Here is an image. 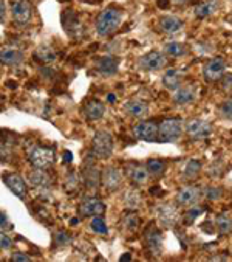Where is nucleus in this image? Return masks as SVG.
I'll return each instance as SVG.
<instances>
[{
    "label": "nucleus",
    "instance_id": "obj_1",
    "mask_svg": "<svg viewBox=\"0 0 232 262\" xmlns=\"http://www.w3.org/2000/svg\"><path fill=\"white\" fill-rule=\"evenodd\" d=\"M121 22H123V13L118 8H105L96 17L95 28L99 36L107 37V36H111L121 27Z\"/></svg>",
    "mask_w": 232,
    "mask_h": 262
},
{
    "label": "nucleus",
    "instance_id": "obj_2",
    "mask_svg": "<svg viewBox=\"0 0 232 262\" xmlns=\"http://www.w3.org/2000/svg\"><path fill=\"white\" fill-rule=\"evenodd\" d=\"M158 126V143H175L184 130L181 118H166Z\"/></svg>",
    "mask_w": 232,
    "mask_h": 262
},
{
    "label": "nucleus",
    "instance_id": "obj_3",
    "mask_svg": "<svg viewBox=\"0 0 232 262\" xmlns=\"http://www.w3.org/2000/svg\"><path fill=\"white\" fill-rule=\"evenodd\" d=\"M93 155L99 160H107L113 154V137L107 130H98L91 140Z\"/></svg>",
    "mask_w": 232,
    "mask_h": 262
},
{
    "label": "nucleus",
    "instance_id": "obj_4",
    "mask_svg": "<svg viewBox=\"0 0 232 262\" xmlns=\"http://www.w3.org/2000/svg\"><path fill=\"white\" fill-rule=\"evenodd\" d=\"M56 160V154L51 147L36 146L28 152V162L33 168L37 169H48L53 166Z\"/></svg>",
    "mask_w": 232,
    "mask_h": 262
},
{
    "label": "nucleus",
    "instance_id": "obj_5",
    "mask_svg": "<svg viewBox=\"0 0 232 262\" xmlns=\"http://www.w3.org/2000/svg\"><path fill=\"white\" fill-rule=\"evenodd\" d=\"M107 211L105 203L98 197H84L78 205L79 217H93V216H104Z\"/></svg>",
    "mask_w": 232,
    "mask_h": 262
},
{
    "label": "nucleus",
    "instance_id": "obj_6",
    "mask_svg": "<svg viewBox=\"0 0 232 262\" xmlns=\"http://www.w3.org/2000/svg\"><path fill=\"white\" fill-rule=\"evenodd\" d=\"M11 17L19 25H27L33 17V4L30 0H13Z\"/></svg>",
    "mask_w": 232,
    "mask_h": 262
},
{
    "label": "nucleus",
    "instance_id": "obj_7",
    "mask_svg": "<svg viewBox=\"0 0 232 262\" xmlns=\"http://www.w3.org/2000/svg\"><path fill=\"white\" fill-rule=\"evenodd\" d=\"M101 177H102V172H99V169L96 168L95 162L90 160V157L85 159V163H84V168H82V182L85 185L87 189H98L101 183Z\"/></svg>",
    "mask_w": 232,
    "mask_h": 262
},
{
    "label": "nucleus",
    "instance_id": "obj_8",
    "mask_svg": "<svg viewBox=\"0 0 232 262\" xmlns=\"http://www.w3.org/2000/svg\"><path fill=\"white\" fill-rule=\"evenodd\" d=\"M166 62L167 59L163 53H159V51H149L143 58H140L138 66L141 70L146 72H158L166 66Z\"/></svg>",
    "mask_w": 232,
    "mask_h": 262
},
{
    "label": "nucleus",
    "instance_id": "obj_9",
    "mask_svg": "<svg viewBox=\"0 0 232 262\" xmlns=\"http://www.w3.org/2000/svg\"><path fill=\"white\" fill-rule=\"evenodd\" d=\"M61 22H62L65 33L70 34L72 37H79L84 33V27L81 24V19H79L78 13H75L73 10H65L62 13Z\"/></svg>",
    "mask_w": 232,
    "mask_h": 262
},
{
    "label": "nucleus",
    "instance_id": "obj_10",
    "mask_svg": "<svg viewBox=\"0 0 232 262\" xmlns=\"http://www.w3.org/2000/svg\"><path fill=\"white\" fill-rule=\"evenodd\" d=\"M158 130L159 126L153 121H140L133 127V134L138 140L147 141V143H158Z\"/></svg>",
    "mask_w": 232,
    "mask_h": 262
},
{
    "label": "nucleus",
    "instance_id": "obj_11",
    "mask_svg": "<svg viewBox=\"0 0 232 262\" xmlns=\"http://www.w3.org/2000/svg\"><path fill=\"white\" fill-rule=\"evenodd\" d=\"M101 183L102 186L110 191V192H114L118 191L123 185V172L114 168V166H108L102 171V177H101Z\"/></svg>",
    "mask_w": 232,
    "mask_h": 262
},
{
    "label": "nucleus",
    "instance_id": "obj_12",
    "mask_svg": "<svg viewBox=\"0 0 232 262\" xmlns=\"http://www.w3.org/2000/svg\"><path fill=\"white\" fill-rule=\"evenodd\" d=\"M186 134L189 135V138L192 140H204L212 134V124L203 120H192L186 124L184 127Z\"/></svg>",
    "mask_w": 232,
    "mask_h": 262
},
{
    "label": "nucleus",
    "instance_id": "obj_13",
    "mask_svg": "<svg viewBox=\"0 0 232 262\" xmlns=\"http://www.w3.org/2000/svg\"><path fill=\"white\" fill-rule=\"evenodd\" d=\"M224 70H226V61L223 58H214L204 66L203 76L207 82H217L224 75Z\"/></svg>",
    "mask_w": 232,
    "mask_h": 262
},
{
    "label": "nucleus",
    "instance_id": "obj_14",
    "mask_svg": "<svg viewBox=\"0 0 232 262\" xmlns=\"http://www.w3.org/2000/svg\"><path fill=\"white\" fill-rule=\"evenodd\" d=\"M158 219H159L163 227L173 228V227H175V224L178 222V219H180L178 209L173 205H169V203L161 205L158 208Z\"/></svg>",
    "mask_w": 232,
    "mask_h": 262
},
{
    "label": "nucleus",
    "instance_id": "obj_15",
    "mask_svg": "<svg viewBox=\"0 0 232 262\" xmlns=\"http://www.w3.org/2000/svg\"><path fill=\"white\" fill-rule=\"evenodd\" d=\"M144 239H146V247L149 248V251L153 256H159L163 251V234H161V231L158 228L150 227L149 230H146Z\"/></svg>",
    "mask_w": 232,
    "mask_h": 262
},
{
    "label": "nucleus",
    "instance_id": "obj_16",
    "mask_svg": "<svg viewBox=\"0 0 232 262\" xmlns=\"http://www.w3.org/2000/svg\"><path fill=\"white\" fill-rule=\"evenodd\" d=\"M201 194H203V191L200 188H197V186H186V188L178 191L177 203L180 206H194L200 200Z\"/></svg>",
    "mask_w": 232,
    "mask_h": 262
},
{
    "label": "nucleus",
    "instance_id": "obj_17",
    "mask_svg": "<svg viewBox=\"0 0 232 262\" xmlns=\"http://www.w3.org/2000/svg\"><path fill=\"white\" fill-rule=\"evenodd\" d=\"M4 183L8 186V189L14 194V195H17V197H20V199H24L25 195H27V183H25V180L19 176V174H14V172H11V174H5L4 176Z\"/></svg>",
    "mask_w": 232,
    "mask_h": 262
},
{
    "label": "nucleus",
    "instance_id": "obj_18",
    "mask_svg": "<svg viewBox=\"0 0 232 262\" xmlns=\"http://www.w3.org/2000/svg\"><path fill=\"white\" fill-rule=\"evenodd\" d=\"M124 112H126V115H129L132 118L143 120L149 114V106L143 99H129L124 104Z\"/></svg>",
    "mask_w": 232,
    "mask_h": 262
},
{
    "label": "nucleus",
    "instance_id": "obj_19",
    "mask_svg": "<svg viewBox=\"0 0 232 262\" xmlns=\"http://www.w3.org/2000/svg\"><path fill=\"white\" fill-rule=\"evenodd\" d=\"M120 69V59L116 56H102L96 61V70L102 76H113L118 73Z\"/></svg>",
    "mask_w": 232,
    "mask_h": 262
},
{
    "label": "nucleus",
    "instance_id": "obj_20",
    "mask_svg": "<svg viewBox=\"0 0 232 262\" xmlns=\"http://www.w3.org/2000/svg\"><path fill=\"white\" fill-rule=\"evenodd\" d=\"M126 176L129 177V180L135 185V186H143L147 179H149V171L146 166H140V165H129L126 168Z\"/></svg>",
    "mask_w": 232,
    "mask_h": 262
},
{
    "label": "nucleus",
    "instance_id": "obj_21",
    "mask_svg": "<svg viewBox=\"0 0 232 262\" xmlns=\"http://www.w3.org/2000/svg\"><path fill=\"white\" fill-rule=\"evenodd\" d=\"M105 114V104L98 99H90L84 104V115L90 121H98Z\"/></svg>",
    "mask_w": 232,
    "mask_h": 262
},
{
    "label": "nucleus",
    "instance_id": "obj_22",
    "mask_svg": "<svg viewBox=\"0 0 232 262\" xmlns=\"http://www.w3.org/2000/svg\"><path fill=\"white\" fill-rule=\"evenodd\" d=\"M184 22L177 16H163L158 22V27L166 34H175L183 30Z\"/></svg>",
    "mask_w": 232,
    "mask_h": 262
},
{
    "label": "nucleus",
    "instance_id": "obj_23",
    "mask_svg": "<svg viewBox=\"0 0 232 262\" xmlns=\"http://www.w3.org/2000/svg\"><path fill=\"white\" fill-rule=\"evenodd\" d=\"M0 62H2V66H8V67L20 66L24 62V53L16 48H4L2 55H0Z\"/></svg>",
    "mask_w": 232,
    "mask_h": 262
},
{
    "label": "nucleus",
    "instance_id": "obj_24",
    "mask_svg": "<svg viewBox=\"0 0 232 262\" xmlns=\"http://www.w3.org/2000/svg\"><path fill=\"white\" fill-rule=\"evenodd\" d=\"M28 182L31 186L39 188V189H47L51 185V177L48 176V172L45 169H37L34 168V171H31L28 174Z\"/></svg>",
    "mask_w": 232,
    "mask_h": 262
},
{
    "label": "nucleus",
    "instance_id": "obj_25",
    "mask_svg": "<svg viewBox=\"0 0 232 262\" xmlns=\"http://www.w3.org/2000/svg\"><path fill=\"white\" fill-rule=\"evenodd\" d=\"M197 99V92H195V87L192 85H188V87H180L177 89L175 95H173V101L178 106H186V104H191Z\"/></svg>",
    "mask_w": 232,
    "mask_h": 262
},
{
    "label": "nucleus",
    "instance_id": "obj_26",
    "mask_svg": "<svg viewBox=\"0 0 232 262\" xmlns=\"http://www.w3.org/2000/svg\"><path fill=\"white\" fill-rule=\"evenodd\" d=\"M218 8H220V0H206V2H201L195 7L194 13H195V17L206 19L212 16L215 11H218Z\"/></svg>",
    "mask_w": 232,
    "mask_h": 262
},
{
    "label": "nucleus",
    "instance_id": "obj_27",
    "mask_svg": "<svg viewBox=\"0 0 232 262\" xmlns=\"http://www.w3.org/2000/svg\"><path fill=\"white\" fill-rule=\"evenodd\" d=\"M181 79H183V75L178 70L170 69L163 75V85L169 90H177V89H180Z\"/></svg>",
    "mask_w": 232,
    "mask_h": 262
},
{
    "label": "nucleus",
    "instance_id": "obj_28",
    "mask_svg": "<svg viewBox=\"0 0 232 262\" xmlns=\"http://www.w3.org/2000/svg\"><path fill=\"white\" fill-rule=\"evenodd\" d=\"M34 58H36L37 61H40V62H53V61H56L57 53H56V50L51 48L50 45H40V47L36 50Z\"/></svg>",
    "mask_w": 232,
    "mask_h": 262
},
{
    "label": "nucleus",
    "instance_id": "obj_29",
    "mask_svg": "<svg viewBox=\"0 0 232 262\" xmlns=\"http://www.w3.org/2000/svg\"><path fill=\"white\" fill-rule=\"evenodd\" d=\"M164 51H166V55L170 56V58H183L188 53L186 45L181 43V42H169V43H166Z\"/></svg>",
    "mask_w": 232,
    "mask_h": 262
},
{
    "label": "nucleus",
    "instance_id": "obj_30",
    "mask_svg": "<svg viewBox=\"0 0 232 262\" xmlns=\"http://www.w3.org/2000/svg\"><path fill=\"white\" fill-rule=\"evenodd\" d=\"M215 228L220 234H230L232 233V219L227 214H218L215 217Z\"/></svg>",
    "mask_w": 232,
    "mask_h": 262
},
{
    "label": "nucleus",
    "instance_id": "obj_31",
    "mask_svg": "<svg viewBox=\"0 0 232 262\" xmlns=\"http://www.w3.org/2000/svg\"><path fill=\"white\" fill-rule=\"evenodd\" d=\"M146 168L149 171V174L152 177H161L166 171V163L159 159H150L147 163H146Z\"/></svg>",
    "mask_w": 232,
    "mask_h": 262
},
{
    "label": "nucleus",
    "instance_id": "obj_32",
    "mask_svg": "<svg viewBox=\"0 0 232 262\" xmlns=\"http://www.w3.org/2000/svg\"><path fill=\"white\" fill-rule=\"evenodd\" d=\"M124 203H126V208L130 209V211H135V209H138L140 203H141V195L136 189H130L126 192L124 195Z\"/></svg>",
    "mask_w": 232,
    "mask_h": 262
},
{
    "label": "nucleus",
    "instance_id": "obj_33",
    "mask_svg": "<svg viewBox=\"0 0 232 262\" xmlns=\"http://www.w3.org/2000/svg\"><path fill=\"white\" fill-rule=\"evenodd\" d=\"M201 162H198V160H189L188 163H186V166H184V176L188 177V179H195L200 172H201Z\"/></svg>",
    "mask_w": 232,
    "mask_h": 262
},
{
    "label": "nucleus",
    "instance_id": "obj_34",
    "mask_svg": "<svg viewBox=\"0 0 232 262\" xmlns=\"http://www.w3.org/2000/svg\"><path fill=\"white\" fill-rule=\"evenodd\" d=\"M90 228L93 233L96 234H107L108 233V228H107V224L105 221L102 219V216H95L90 222Z\"/></svg>",
    "mask_w": 232,
    "mask_h": 262
},
{
    "label": "nucleus",
    "instance_id": "obj_35",
    "mask_svg": "<svg viewBox=\"0 0 232 262\" xmlns=\"http://www.w3.org/2000/svg\"><path fill=\"white\" fill-rule=\"evenodd\" d=\"M123 225H124V228H127V230H136L138 228V225H140V219H138V216L135 214V213H129V214H126L124 217H123Z\"/></svg>",
    "mask_w": 232,
    "mask_h": 262
},
{
    "label": "nucleus",
    "instance_id": "obj_36",
    "mask_svg": "<svg viewBox=\"0 0 232 262\" xmlns=\"http://www.w3.org/2000/svg\"><path fill=\"white\" fill-rule=\"evenodd\" d=\"M203 194H204V197L209 199V200H218V199L223 195V191H221V188H218V186H206V188L203 189Z\"/></svg>",
    "mask_w": 232,
    "mask_h": 262
},
{
    "label": "nucleus",
    "instance_id": "obj_37",
    "mask_svg": "<svg viewBox=\"0 0 232 262\" xmlns=\"http://www.w3.org/2000/svg\"><path fill=\"white\" fill-rule=\"evenodd\" d=\"M220 117L224 120H232V99L224 101L220 106Z\"/></svg>",
    "mask_w": 232,
    "mask_h": 262
},
{
    "label": "nucleus",
    "instance_id": "obj_38",
    "mask_svg": "<svg viewBox=\"0 0 232 262\" xmlns=\"http://www.w3.org/2000/svg\"><path fill=\"white\" fill-rule=\"evenodd\" d=\"M54 242L56 245H68L72 242V236L65 231H57L54 234Z\"/></svg>",
    "mask_w": 232,
    "mask_h": 262
},
{
    "label": "nucleus",
    "instance_id": "obj_39",
    "mask_svg": "<svg viewBox=\"0 0 232 262\" xmlns=\"http://www.w3.org/2000/svg\"><path fill=\"white\" fill-rule=\"evenodd\" d=\"M200 214H201V209H200V208H192V209H189V211L184 214V222H186L188 225H191V224H194V221H195Z\"/></svg>",
    "mask_w": 232,
    "mask_h": 262
},
{
    "label": "nucleus",
    "instance_id": "obj_40",
    "mask_svg": "<svg viewBox=\"0 0 232 262\" xmlns=\"http://www.w3.org/2000/svg\"><path fill=\"white\" fill-rule=\"evenodd\" d=\"M220 82H221V89H223L224 92H229V90L232 89V73L223 75L221 79H220Z\"/></svg>",
    "mask_w": 232,
    "mask_h": 262
},
{
    "label": "nucleus",
    "instance_id": "obj_41",
    "mask_svg": "<svg viewBox=\"0 0 232 262\" xmlns=\"http://www.w3.org/2000/svg\"><path fill=\"white\" fill-rule=\"evenodd\" d=\"M0 245H2V250H10L13 247V241L2 231V236H0Z\"/></svg>",
    "mask_w": 232,
    "mask_h": 262
},
{
    "label": "nucleus",
    "instance_id": "obj_42",
    "mask_svg": "<svg viewBox=\"0 0 232 262\" xmlns=\"http://www.w3.org/2000/svg\"><path fill=\"white\" fill-rule=\"evenodd\" d=\"M31 260V257L30 256H27V254H24V253H13L11 254V262H30Z\"/></svg>",
    "mask_w": 232,
    "mask_h": 262
},
{
    "label": "nucleus",
    "instance_id": "obj_43",
    "mask_svg": "<svg viewBox=\"0 0 232 262\" xmlns=\"http://www.w3.org/2000/svg\"><path fill=\"white\" fill-rule=\"evenodd\" d=\"M0 227H2V231L5 233V230H11V225L8 222V216L7 213H2V216H0Z\"/></svg>",
    "mask_w": 232,
    "mask_h": 262
},
{
    "label": "nucleus",
    "instance_id": "obj_44",
    "mask_svg": "<svg viewBox=\"0 0 232 262\" xmlns=\"http://www.w3.org/2000/svg\"><path fill=\"white\" fill-rule=\"evenodd\" d=\"M156 5L161 10H167L170 7V0H156Z\"/></svg>",
    "mask_w": 232,
    "mask_h": 262
},
{
    "label": "nucleus",
    "instance_id": "obj_45",
    "mask_svg": "<svg viewBox=\"0 0 232 262\" xmlns=\"http://www.w3.org/2000/svg\"><path fill=\"white\" fill-rule=\"evenodd\" d=\"M73 160V154L70 150H65L64 152V163H70Z\"/></svg>",
    "mask_w": 232,
    "mask_h": 262
},
{
    "label": "nucleus",
    "instance_id": "obj_46",
    "mask_svg": "<svg viewBox=\"0 0 232 262\" xmlns=\"http://www.w3.org/2000/svg\"><path fill=\"white\" fill-rule=\"evenodd\" d=\"M189 2H191V0H173V4L178 5V7H186Z\"/></svg>",
    "mask_w": 232,
    "mask_h": 262
},
{
    "label": "nucleus",
    "instance_id": "obj_47",
    "mask_svg": "<svg viewBox=\"0 0 232 262\" xmlns=\"http://www.w3.org/2000/svg\"><path fill=\"white\" fill-rule=\"evenodd\" d=\"M0 11H2V17H0V20H2V24L5 22V0H2V5H0Z\"/></svg>",
    "mask_w": 232,
    "mask_h": 262
},
{
    "label": "nucleus",
    "instance_id": "obj_48",
    "mask_svg": "<svg viewBox=\"0 0 232 262\" xmlns=\"http://www.w3.org/2000/svg\"><path fill=\"white\" fill-rule=\"evenodd\" d=\"M107 101H108V102H114V101H116V96H114L113 93H108V95H107Z\"/></svg>",
    "mask_w": 232,
    "mask_h": 262
},
{
    "label": "nucleus",
    "instance_id": "obj_49",
    "mask_svg": "<svg viewBox=\"0 0 232 262\" xmlns=\"http://www.w3.org/2000/svg\"><path fill=\"white\" fill-rule=\"evenodd\" d=\"M130 259H132V254H130V253H127V254L121 256V260H130Z\"/></svg>",
    "mask_w": 232,
    "mask_h": 262
}]
</instances>
